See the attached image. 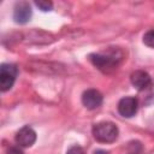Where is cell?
<instances>
[{"instance_id": "cell-3", "label": "cell", "mask_w": 154, "mask_h": 154, "mask_svg": "<svg viewBox=\"0 0 154 154\" xmlns=\"http://www.w3.org/2000/svg\"><path fill=\"white\" fill-rule=\"evenodd\" d=\"M18 75V69L16 65L10 63H4L0 66V90L7 91L12 88Z\"/></svg>"}, {"instance_id": "cell-13", "label": "cell", "mask_w": 154, "mask_h": 154, "mask_svg": "<svg viewBox=\"0 0 154 154\" xmlns=\"http://www.w3.org/2000/svg\"><path fill=\"white\" fill-rule=\"evenodd\" d=\"M94 154H108L106 150H101V149H99V150H95V153Z\"/></svg>"}, {"instance_id": "cell-9", "label": "cell", "mask_w": 154, "mask_h": 154, "mask_svg": "<svg viewBox=\"0 0 154 154\" xmlns=\"http://www.w3.org/2000/svg\"><path fill=\"white\" fill-rule=\"evenodd\" d=\"M143 43L150 48H154V29L148 30L143 35Z\"/></svg>"}, {"instance_id": "cell-12", "label": "cell", "mask_w": 154, "mask_h": 154, "mask_svg": "<svg viewBox=\"0 0 154 154\" xmlns=\"http://www.w3.org/2000/svg\"><path fill=\"white\" fill-rule=\"evenodd\" d=\"M19 147L20 146H12V147H10L8 150H7V154H24L23 150Z\"/></svg>"}, {"instance_id": "cell-1", "label": "cell", "mask_w": 154, "mask_h": 154, "mask_svg": "<svg viewBox=\"0 0 154 154\" xmlns=\"http://www.w3.org/2000/svg\"><path fill=\"white\" fill-rule=\"evenodd\" d=\"M123 59L120 51H111L108 53H93L89 55L90 63L103 72H108L116 69Z\"/></svg>"}, {"instance_id": "cell-11", "label": "cell", "mask_w": 154, "mask_h": 154, "mask_svg": "<svg viewBox=\"0 0 154 154\" xmlns=\"http://www.w3.org/2000/svg\"><path fill=\"white\" fill-rule=\"evenodd\" d=\"M66 154H85V153H84V150H83L82 147H79V146H73V147H71V148L66 152Z\"/></svg>"}, {"instance_id": "cell-2", "label": "cell", "mask_w": 154, "mask_h": 154, "mask_svg": "<svg viewBox=\"0 0 154 154\" xmlns=\"http://www.w3.org/2000/svg\"><path fill=\"white\" fill-rule=\"evenodd\" d=\"M119 130L112 122H100L93 126V136L101 143H111L118 138Z\"/></svg>"}, {"instance_id": "cell-7", "label": "cell", "mask_w": 154, "mask_h": 154, "mask_svg": "<svg viewBox=\"0 0 154 154\" xmlns=\"http://www.w3.org/2000/svg\"><path fill=\"white\" fill-rule=\"evenodd\" d=\"M36 141V132L29 125L23 126L16 134V142L20 147H31Z\"/></svg>"}, {"instance_id": "cell-6", "label": "cell", "mask_w": 154, "mask_h": 154, "mask_svg": "<svg viewBox=\"0 0 154 154\" xmlns=\"http://www.w3.org/2000/svg\"><path fill=\"white\" fill-rule=\"evenodd\" d=\"M102 95L96 89H88L82 94V103L88 109H96L102 103Z\"/></svg>"}, {"instance_id": "cell-10", "label": "cell", "mask_w": 154, "mask_h": 154, "mask_svg": "<svg viewBox=\"0 0 154 154\" xmlns=\"http://www.w3.org/2000/svg\"><path fill=\"white\" fill-rule=\"evenodd\" d=\"M35 5L43 12L51 11L53 8V4L51 1H35Z\"/></svg>"}, {"instance_id": "cell-8", "label": "cell", "mask_w": 154, "mask_h": 154, "mask_svg": "<svg viewBox=\"0 0 154 154\" xmlns=\"http://www.w3.org/2000/svg\"><path fill=\"white\" fill-rule=\"evenodd\" d=\"M130 81H131V84L137 90H144L148 87H150V84H152V78H150L149 73L143 70H137V71L132 72L130 76Z\"/></svg>"}, {"instance_id": "cell-4", "label": "cell", "mask_w": 154, "mask_h": 154, "mask_svg": "<svg viewBox=\"0 0 154 154\" xmlns=\"http://www.w3.org/2000/svg\"><path fill=\"white\" fill-rule=\"evenodd\" d=\"M138 109V101L134 96H125L118 102V112L124 118H131Z\"/></svg>"}, {"instance_id": "cell-5", "label": "cell", "mask_w": 154, "mask_h": 154, "mask_svg": "<svg viewBox=\"0 0 154 154\" xmlns=\"http://www.w3.org/2000/svg\"><path fill=\"white\" fill-rule=\"evenodd\" d=\"M31 14H32V11H31V6L29 2L20 1L16 4L14 10H13V19L16 23L18 24L28 23L31 18Z\"/></svg>"}]
</instances>
